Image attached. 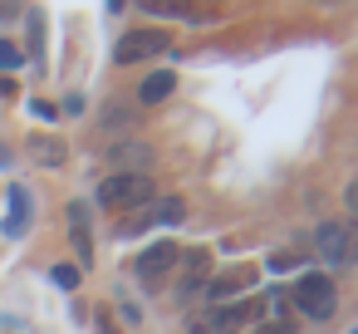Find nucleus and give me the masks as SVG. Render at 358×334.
Wrapping results in <instances>:
<instances>
[{"label":"nucleus","instance_id":"f257e3e1","mask_svg":"<svg viewBox=\"0 0 358 334\" xmlns=\"http://www.w3.org/2000/svg\"><path fill=\"white\" fill-rule=\"evenodd\" d=\"M103 207H113V211H123V207H133V211H143L152 197H157V187H152V177L148 172H113V177H103L99 182V192H94Z\"/></svg>","mask_w":358,"mask_h":334},{"label":"nucleus","instance_id":"f03ea898","mask_svg":"<svg viewBox=\"0 0 358 334\" xmlns=\"http://www.w3.org/2000/svg\"><path fill=\"white\" fill-rule=\"evenodd\" d=\"M289 305H294L299 314H309V319H334L338 290H334V280H329L324 270H304V275L294 280V290H289Z\"/></svg>","mask_w":358,"mask_h":334},{"label":"nucleus","instance_id":"7ed1b4c3","mask_svg":"<svg viewBox=\"0 0 358 334\" xmlns=\"http://www.w3.org/2000/svg\"><path fill=\"white\" fill-rule=\"evenodd\" d=\"M245 319H255V305H250V300H245V305H211V309L192 314L187 329H192V334H236Z\"/></svg>","mask_w":358,"mask_h":334},{"label":"nucleus","instance_id":"20e7f679","mask_svg":"<svg viewBox=\"0 0 358 334\" xmlns=\"http://www.w3.org/2000/svg\"><path fill=\"white\" fill-rule=\"evenodd\" d=\"M177 241H152L148 251H138V260H133V275L143 280V285H162L167 275H172V265H177Z\"/></svg>","mask_w":358,"mask_h":334},{"label":"nucleus","instance_id":"39448f33","mask_svg":"<svg viewBox=\"0 0 358 334\" xmlns=\"http://www.w3.org/2000/svg\"><path fill=\"white\" fill-rule=\"evenodd\" d=\"M167 50H172V40H167L162 30H128V35L118 40L113 60H118V64H143V60H152V55H167Z\"/></svg>","mask_w":358,"mask_h":334},{"label":"nucleus","instance_id":"423d86ee","mask_svg":"<svg viewBox=\"0 0 358 334\" xmlns=\"http://www.w3.org/2000/svg\"><path fill=\"white\" fill-rule=\"evenodd\" d=\"M211 280V251H182L177 256V300H192L196 290H206Z\"/></svg>","mask_w":358,"mask_h":334},{"label":"nucleus","instance_id":"0eeeda50","mask_svg":"<svg viewBox=\"0 0 358 334\" xmlns=\"http://www.w3.org/2000/svg\"><path fill=\"white\" fill-rule=\"evenodd\" d=\"M255 319H260V334H294V319H289V295H265V305H255Z\"/></svg>","mask_w":358,"mask_h":334},{"label":"nucleus","instance_id":"6e6552de","mask_svg":"<svg viewBox=\"0 0 358 334\" xmlns=\"http://www.w3.org/2000/svg\"><path fill=\"white\" fill-rule=\"evenodd\" d=\"M182 216H187V207H182L177 197H172V202H157V207L148 202V207H143V211H138V216H133L123 231H143V226H177Z\"/></svg>","mask_w":358,"mask_h":334},{"label":"nucleus","instance_id":"1a4fd4ad","mask_svg":"<svg viewBox=\"0 0 358 334\" xmlns=\"http://www.w3.org/2000/svg\"><path fill=\"white\" fill-rule=\"evenodd\" d=\"M69 236H74L79 265H94V231H89V207L84 202H69Z\"/></svg>","mask_w":358,"mask_h":334},{"label":"nucleus","instance_id":"9d476101","mask_svg":"<svg viewBox=\"0 0 358 334\" xmlns=\"http://www.w3.org/2000/svg\"><path fill=\"white\" fill-rule=\"evenodd\" d=\"M314 251H319L329 265H348V256H343V221H324V226L314 231Z\"/></svg>","mask_w":358,"mask_h":334},{"label":"nucleus","instance_id":"9b49d317","mask_svg":"<svg viewBox=\"0 0 358 334\" xmlns=\"http://www.w3.org/2000/svg\"><path fill=\"white\" fill-rule=\"evenodd\" d=\"M172 89H177V74L172 69H157V74H148L138 84V104H162V99H172Z\"/></svg>","mask_w":358,"mask_h":334},{"label":"nucleus","instance_id":"f8f14e48","mask_svg":"<svg viewBox=\"0 0 358 334\" xmlns=\"http://www.w3.org/2000/svg\"><path fill=\"white\" fill-rule=\"evenodd\" d=\"M250 280H255V270H250V275H245V270H226V275L206 280V300H211V305H226V300H231L241 285H250Z\"/></svg>","mask_w":358,"mask_h":334},{"label":"nucleus","instance_id":"ddd939ff","mask_svg":"<svg viewBox=\"0 0 358 334\" xmlns=\"http://www.w3.org/2000/svg\"><path fill=\"white\" fill-rule=\"evenodd\" d=\"M30 158H35L40 167H59V162L69 158V148H64L59 138H50V133H35V138H30Z\"/></svg>","mask_w":358,"mask_h":334},{"label":"nucleus","instance_id":"4468645a","mask_svg":"<svg viewBox=\"0 0 358 334\" xmlns=\"http://www.w3.org/2000/svg\"><path fill=\"white\" fill-rule=\"evenodd\" d=\"M113 162H118L123 172H148L152 148H148V143H118V148H113Z\"/></svg>","mask_w":358,"mask_h":334},{"label":"nucleus","instance_id":"2eb2a0df","mask_svg":"<svg viewBox=\"0 0 358 334\" xmlns=\"http://www.w3.org/2000/svg\"><path fill=\"white\" fill-rule=\"evenodd\" d=\"M25 226H30V192L15 187V192H10V216H6V226H0V231H6V236H20Z\"/></svg>","mask_w":358,"mask_h":334},{"label":"nucleus","instance_id":"dca6fc26","mask_svg":"<svg viewBox=\"0 0 358 334\" xmlns=\"http://www.w3.org/2000/svg\"><path fill=\"white\" fill-rule=\"evenodd\" d=\"M138 123V113L128 109V104H108L103 109V133H123V128H133Z\"/></svg>","mask_w":358,"mask_h":334},{"label":"nucleus","instance_id":"f3484780","mask_svg":"<svg viewBox=\"0 0 358 334\" xmlns=\"http://www.w3.org/2000/svg\"><path fill=\"white\" fill-rule=\"evenodd\" d=\"M143 11H152V15H187V20H201V15H192L182 0H138Z\"/></svg>","mask_w":358,"mask_h":334},{"label":"nucleus","instance_id":"a211bd4d","mask_svg":"<svg viewBox=\"0 0 358 334\" xmlns=\"http://www.w3.org/2000/svg\"><path fill=\"white\" fill-rule=\"evenodd\" d=\"M20 64H25V50L10 45V40H0V74H10V69H20Z\"/></svg>","mask_w":358,"mask_h":334},{"label":"nucleus","instance_id":"6ab92c4d","mask_svg":"<svg viewBox=\"0 0 358 334\" xmlns=\"http://www.w3.org/2000/svg\"><path fill=\"white\" fill-rule=\"evenodd\" d=\"M50 280H55L59 290H79V265H55Z\"/></svg>","mask_w":358,"mask_h":334},{"label":"nucleus","instance_id":"aec40b11","mask_svg":"<svg viewBox=\"0 0 358 334\" xmlns=\"http://www.w3.org/2000/svg\"><path fill=\"white\" fill-rule=\"evenodd\" d=\"M343 256L348 265H358V221H343Z\"/></svg>","mask_w":358,"mask_h":334},{"label":"nucleus","instance_id":"412c9836","mask_svg":"<svg viewBox=\"0 0 358 334\" xmlns=\"http://www.w3.org/2000/svg\"><path fill=\"white\" fill-rule=\"evenodd\" d=\"M343 202H348V211H353V221H358V177L343 187Z\"/></svg>","mask_w":358,"mask_h":334},{"label":"nucleus","instance_id":"4be33fe9","mask_svg":"<svg viewBox=\"0 0 358 334\" xmlns=\"http://www.w3.org/2000/svg\"><path fill=\"white\" fill-rule=\"evenodd\" d=\"M15 11H20V0H0V20H10Z\"/></svg>","mask_w":358,"mask_h":334},{"label":"nucleus","instance_id":"5701e85b","mask_svg":"<svg viewBox=\"0 0 358 334\" xmlns=\"http://www.w3.org/2000/svg\"><path fill=\"white\" fill-rule=\"evenodd\" d=\"M0 162H6V148H0Z\"/></svg>","mask_w":358,"mask_h":334},{"label":"nucleus","instance_id":"b1692460","mask_svg":"<svg viewBox=\"0 0 358 334\" xmlns=\"http://www.w3.org/2000/svg\"><path fill=\"white\" fill-rule=\"evenodd\" d=\"M211 6H221V0H211Z\"/></svg>","mask_w":358,"mask_h":334},{"label":"nucleus","instance_id":"393cba45","mask_svg":"<svg viewBox=\"0 0 358 334\" xmlns=\"http://www.w3.org/2000/svg\"><path fill=\"white\" fill-rule=\"evenodd\" d=\"M329 6H334V0H329Z\"/></svg>","mask_w":358,"mask_h":334}]
</instances>
